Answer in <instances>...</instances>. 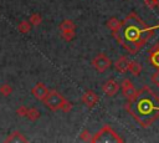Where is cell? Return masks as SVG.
Instances as JSON below:
<instances>
[{"label": "cell", "instance_id": "obj_1", "mask_svg": "<svg viewBox=\"0 0 159 143\" xmlns=\"http://www.w3.org/2000/svg\"><path fill=\"white\" fill-rule=\"evenodd\" d=\"M159 29V25L148 27L135 12H130L123 21L118 31L112 32L113 37L130 53H135L152 37L153 31Z\"/></svg>", "mask_w": 159, "mask_h": 143}, {"label": "cell", "instance_id": "obj_2", "mask_svg": "<svg viewBox=\"0 0 159 143\" xmlns=\"http://www.w3.org/2000/svg\"><path fill=\"white\" fill-rule=\"evenodd\" d=\"M125 109L142 127L148 128L159 118V97L144 86L128 99Z\"/></svg>", "mask_w": 159, "mask_h": 143}, {"label": "cell", "instance_id": "obj_3", "mask_svg": "<svg viewBox=\"0 0 159 143\" xmlns=\"http://www.w3.org/2000/svg\"><path fill=\"white\" fill-rule=\"evenodd\" d=\"M45 103V106L50 109V111H58L62 108L63 103L66 102V98L56 90H51L48 92V95L46 96V98L42 101Z\"/></svg>", "mask_w": 159, "mask_h": 143}, {"label": "cell", "instance_id": "obj_4", "mask_svg": "<svg viewBox=\"0 0 159 143\" xmlns=\"http://www.w3.org/2000/svg\"><path fill=\"white\" fill-rule=\"evenodd\" d=\"M111 65H112L111 58H109L107 55H104V53H98V55L94 56L93 60H92V66H93L94 70L98 71V72H104V71H107V70L111 67Z\"/></svg>", "mask_w": 159, "mask_h": 143}, {"label": "cell", "instance_id": "obj_5", "mask_svg": "<svg viewBox=\"0 0 159 143\" xmlns=\"http://www.w3.org/2000/svg\"><path fill=\"white\" fill-rule=\"evenodd\" d=\"M119 88H120V85H119L116 80H113V78L106 81V82L102 85V91H103L107 96H109V97L117 95V92L119 91Z\"/></svg>", "mask_w": 159, "mask_h": 143}, {"label": "cell", "instance_id": "obj_6", "mask_svg": "<svg viewBox=\"0 0 159 143\" xmlns=\"http://www.w3.org/2000/svg\"><path fill=\"white\" fill-rule=\"evenodd\" d=\"M48 92H50V90H48V88L45 86V83H42V82L36 83V85L32 87V90H31L32 96H34L37 101H43V99L46 98V96L48 95Z\"/></svg>", "mask_w": 159, "mask_h": 143}, {"label": "cell", "instance_id": "obj_7", "mask_svg": "<svg viewBox=\"0 0 159 143\" xmlns=\"http://www.w3.org/2000/svg\"><path fill=\"white\" fill-rule=\"evenodd\" d=\"M120 90H122L123 96H124L127 99H130V98L137 93V90L134 88V85L132 83V81H130L129 78H124V80L120 82Z\"/></svg>", "mask_w": 159, "mask_h": 143}, {"label": "cell", "instance_id": "obj_8", "mask_svg": "<svg viewBox=\"0 0 159 143\" xmlns=\"http://www.w3.org/2000/svg\"><path fill=\"white\" fill-rule=\"evenodd\" d=\"M82 102L86 104V107H88V108H93L96 104H97V102H98V95L94 92V91H92V90H88V91H86L83 95H82Z\"/></svg>", "mask_w": 159, "mask_h": 143}, {"label": "cell", "instance_id": "obj_9", "mask_svg": "<svg viewBox=\"0 0 159 143\" xmlns=\"http://www.w3.org/2000/svg\"><path fill=\"white\" fill-rule=\"evenodd\" d=\"M114 67L118 72L120 73H125L128 71L129 67V60L127 56H120L119 58H117V61L114 62Z\"/></svg>", "mask_w": 159, "mask_h": 143}, {"label": "cell", "instance_id": "obj_10", "mask_svg": "<svg viewBox=\"0 0 159 143\" xmlns=\"http://www.w3.org/2000/svg\"><path fill=\"white\" fill-rule=\"evenodd\" d=\"M5 142H12V143H20V142H22V143H25V142H27V139L24 137V134L21 132L14 131L12 133H10L7 136V138L5 139Z\"/></svg>", "mask_w": 159, "mask_h": 143}, {"label": "cell", "instance_id": "obj_11", "mask_svg": "<svg viewBox=\"0 0 159 143\" xmlns=\"http://www.w3.org/2000/svg\"><path fill=\"white\" fill-rule=\"evenodd\" d=\"M150 62L153 66L159 68V44H155L150 50Z\"/></svg>", "mask_w": 159, "mask_h": 143}, {"label": "cell", "instance_id": "obj_12", "mask_svg": "<svg viewBox=\"0 0 159 143\" xmlns=\"http://www.w3.org/2000/svg\"><path fill=\"white\" fill-rule=\"evenodd\" d=\"M58 29H60L61 32H63V31H71V30H75L76 29V24L72 20L66 19V20H63V21L60 22Z\"/></svg>", "mask_w": 159, "mask_h": 143}, {"label": "cell", "instance_id": "obj_13", "mask_svg": "<svg viewBox=\"0 0 159 143\" xmlns=\"http://www.w3.org/2000/svg\"><path fill=\"white\" fill-rule=\"evenodd\" d=\"M128 71L133 75V76H139L142 72V65L137 61H129V67Z\"/></svg>", "mask_w": 159, "mask_h": 143}, {"label": "cell", "instance_id": "obj_14", "mask_svg": "<svg viewBox=\"0 0 159 143\" xmlns=\"http://www.w3.org/2000/svg\"><path fill=\"white\" fill-rule=\"evenodd\" d=\"M120 25H122V21H119L117 17H111V19L107 21V27H108L112 32L118 31L119 27H120Z\"/></svg>", "mask_w": 159, "mask_h": 143}, {"label": "cell", "instance_id": "obj_15", "mask_svg": "<svg viewBox=\"0 0 159 143\" xmlns=\"http://www.w3.org/2000/svg\"><path fill=\"white\" fill-rule=\"evenodd\" d=\"M17 30H19L21 34H27V32H30V30H31V22H30V21H26V20L21 21V22L17 25Z\"/></svg>", "mask_w": 159, "mask_h": 143}, {"label": "cell", "instance_id": "obj_16", "mask_svg": "<svg viewBox=\"0 0 159 143\" xmlns=\"http://www.w3.org/2000/svg\"><path fill=\"white\" fill-rule=\"evenodd\" d=\"M26 117L30 121L35 122V121H37L40 118V111L37 108H35V107H31V108H29V112H27V116Z\"/></svg>", "mask_w": 159, "mask_h": 143}, {"label": "cell", "instance_id": "obj_17", "mask_svg": "<svg viewBox=\"0 0 159 143\" xmlns=\"http://www.w3.org/2000/svg\"><path fill=\"white\" fill-rule=\"evenodd\" d=\"M0 93L4 96V97H7L12 93V87L9 85V83H2L0 86Z\"/></svg>", "mask_w": 159, "mask_h": 143}, {"label": "cell", "instance_id": "obj_18", "mask_svg": "<svg viewBox=\"0 0 159 143\" xmlns=\"http://www.w3.org/2000/svg\"><path fill=\"white\" fill-rule=\"evenodd\" d=\"M42 21V17L40 16V14H32L31 17H30V22L32 26H39Z\"/></svg>", "mask_w": 159, "mask_h": 143}, {"label": "cell", "instance_id": "obj_19", "mask_svg": "<svg viewBox=\"0 0 159 143\" xmlns=\"http://www.w3.org/2000/svg\"><path fill=\"white\" fill-rule=\"evenodd\" d=\"M75 30H71V31H63L62 32V39L65 40V41H72L73 39H75Z\"/></svg>", "mask_w": 159, "mask_h": 143}, {"label": "cell", "instance_id": "obj_20", "mask_svg": "<svg viewBox=\"0 0 159 143\" xmlns=\"http://www.w3.org/2000/svg\"><path fill=\"white\" fill-rule=\"evenodd\" d=\"M27 112H29V108L26 106H20L17 109H16V114L19 117H26L27 116Z\"/></svg>", "mask_w": 159, "mask_h": 143}, {"label": "cell", "instance_id": "obj_21", "mask_svg": "<svg viewBox=\"0 0 159 143\" xmlns=\"http://www.w3.org/2000/svg\"><path fill=\"white\" fill-rule=\"evenodd\" d=\"M80 138H81L82 141H84V142L92 141V138H91V133H89L87 129H83V131L81 132V134H80Z\"/></svg>", "mask_w": 159, "mask_h": 143}, {"label": "cell", "instance_id": "obj_22", "mask_svg": "<svg viewBox=\"0 0 159 143\" xmlns=\"http://www.w3.org/2000/svg\"><path fill=\"white\" fill-rule=\"evenodd\" d=\"M145 5L150 9H155V7H159V0H144Z\"/></svg>", "mask_w": 159, "mask_h": 143}, {"label": "cell", "instance_id": "obj_23", "mask_svg": "<svg viewBox=\"0 0 159 143\" xmlns=\"http://www.w3.org/2000/svg\"><path fill=\"white\" fill-rule=\"evenodd\" d=\"M150 81H152V83H154L157 87H159V68H158V70L152 75Z\"/></svg>", "mask_w": 159, "mask_h": 143}, {"label": "cell", "instance_id": "obj_24", "mask_svg": "<svg viewBox=\"0 0 159 143\" xmlns=\"http://www.w3.org/2000/svg\"><path fill=\"white\" fill-rule=\"evenodd\" d=\"M71 109H72V103H71V102H68V101H66V102L63 103V106H62L61 111H63L65 113H67V112H70Z\"/></svg>", "mask_w": 159, "mask_h": 143}]
</instances>
